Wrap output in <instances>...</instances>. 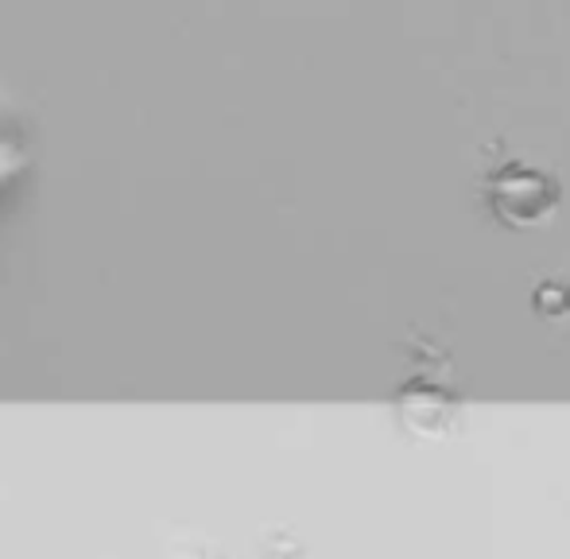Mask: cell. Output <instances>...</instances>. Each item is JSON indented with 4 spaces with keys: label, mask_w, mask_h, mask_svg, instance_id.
I'll list each match as a JSON object with an SVG mask.
<instances>
[{
    "label": "cell",
    "mask_w": 570,
    "mask_h": 559,
    "mask_svg": "<svg viewBox=\"0 0 570 559\" xmlns=\"http://www.w3.org/2000/svg\"><path fill=\"white\" fill-rule=\"evenodd\" d=\"M485 195H489L493 214L504 222V226L532 229V226H543V222L556 214L559 183H556V175L512 159V164H504L501 171H493Z\"/></svg>",
    "instance_id": "cell-1"
},
{
    "label": "cell",
    "mask_w": 570,
    "mask_h": 559,
    "mask_svg": "<svg viewBox=\"0 0 570 559\" xmlns=\"http://www.w3.org/2000/svg\"><path fill=\"white\" fill-rule=\"evenodd\" d=\"M396 409H400V420L412 431H420V435H439V431L451 428L458 416V396L451 389L435 385V381L415 377L396 393Z\"/></svg>",
    "instance_id": "cell-2"
},
{
    "label": "cell",
    "mask_w": 570,
    "mask_h": 559,
    "mask_svg": "<svg viewBox=\"0 0 570 559\" xmlns=\"http://www.w3.org/2000/svg\"><path fill=\"white\" fill-rule=\"evenodd\" d=\"M28 159H31L28 129H23L20 117H16L12 109L0 106V187L20 175L23 167H28Z\"/></svg>",
    "instance_id": "cell-3"
}]
</instances>
